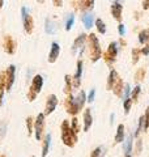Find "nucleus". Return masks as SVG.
I'll return each instance as SVG.
<instances>
[{
  "instance_id": "36",
  "label": "nucleus",
  "mask_w": 149,
  "mask_h": 157,
  "mask_svg": "<svg viewBox=\"0 0 149 157\" xmlns=\"http://www.w3.org/2000/svg\"><path fill=\"white\" fill-rule=\"evenodd\" d=\"M26 126H28V134L32 135V132H33V118L32 117H29L26 119Z\"/></svg>"
},
{
  "instance_id": "42",
  "label": "nucleus",
  "mask_w": 149,
  "mask_h": 157,
  "mask_svg": "<svg viewBox=\"0 0 149 157\" xmlns=\"http://www.w3.org/2000/svg\"><path fill=\"white\" fill-rule=\"evenodd\" d=\"M140 54H143V55H149V43H147V45L141 48Z\"/></svg>"
},
{
  "instance_id": "34",
  "label": "nucleus",
  "mask_w": 149,
  "mask_h": 157,
  "mask_svg": "<svg viewBox=\"0 0 149 157\" xmlns=\"http://www.w3.org/2000/svg\"><path fill=\"white\" fill-rule=\"evenodd\" d=\"M130 93H131V86H130V84H126L124 85V89H123V101L124 100H127L128 98V96H130Z\"/></svg>"
},
{
  "instance_id": "19",
  "label": "nucleus",
  "mask_w": 149,
  "mask_h": 157,
  "mask_svg": "<svg viewBox=\"0 0 149 157\" xmlns=\"http://www.w3.org/2000/svg\"><path fill=\"white\" fill-rule=\"evenodd\" d=\"M85 101H86V96H85V92L81 90L80 93L77 94V97L74 98V102H76V106H77V109L78 111H80L82 107H84V104H85Z\"/></svg>"
},
{
  "instance_id": "23",
  "label": "nucleus",
  "mask_w": 149,
  "mask_h": 157,
  "mask_svg": "<svg viewBox=\"0 0 149 157\" xmlns=\"http://www.w3.org/2000/svg\"><path fill=\"white\" fill-rule=\"evenodd\" d=\"M132 137H133V135L132 134H130L127 136V139L124 140V152H126V155H130V152L132 151Z\"/></svg>"
},
{
  "instance_id": "31",
  "label": "nucleus",
  "mask_w": 149,
  "mask_h": 157,
  "mask_svg": "<svg viewBox=\"0 0 149 157\" xmlns=\"http://www.w3.org/2000/svg\"><path fill=\"white\" fill-rule=\"evenodd\" d=\"M131 105H132V100H131V98H127V100L123 101V107H124V113H126V114H128V113H130Z\"/></svg>"
},
{
  "instance_id": "30",
  "label": "nucleus",
  "mask_w": 149,
  "mask_h": 157,
  "mask_svg": "<svg viewBox=\"0 0 149 157\" xmlns=\"http://www.w3.org/2000/svg\"><path fill=\"white\" fill-rule=\"evenodd\" d=\"M73 24H74V14H69V17L67 18V21H66V30L67 32L71 30Z\"/></svg>"
},
{
  "instance_id": "2",
  "label": "nucleus",
  "mask_w": 149,
  "mask_h": 157,
  "mask_svg": "<svg viewBox=\"0 0 149 157\" xmlns=\"http://www.w3.org/2000/svg\"><path fill=\"white\" fill-rule=\"evenodd\" d=\"M62 140L67 147H74L77 141V134H74L73 130L71 128L68 121H63L62 123Z\"/></svg>"
},
{
  "instance_id": "47",
  "label": "nucleus",
  "mask_w": 149,
  "mask_h": 157,
  "mask_svg": "<svg viewBox=\"0 0 149 157\" xmlns=\"http://www.w3.org/2000/svg\"><path fill=\"white\" fill-rule=\"evenodd\" d=\"M33 157H36V156H33Z\"/></svg>"
},
{
  "instance_id": "5",
  "label": "nucleus",
  "mask_w": 149,
  "mask_h": 157,
  "mask_svg": "<svg viewBox=\"0 0 149 157\" xmlns=\"http://www.w3.org/2000/svg\"><path fill=\"white\" fill-rule=\"evenodd\" d=\"M118 55V43L117 42H111L109 45L107 51L103 54V59L106 60V63L109 66H111L114 62H115V58Z\"/></svg>"
},
{
  "instance_id": "18",
  "label": "nucleus",
  "mask_w": 149,
  "mask_h": 157,
  "mask_svg": "<svg viewBox=\"0 0 149 157\" xmlns=\"http://www.w3.org/2000/svg\"><path fill=\"white\" fill-rule=\"evenodd\" d=\"M56 29H58L56 22H54L52 20H50V18H46V22H44V30H46V33L47 34H55Z\"/></svg>"
},
{
  "instance_id": "7",
  "label": "nucleus",
  "mask_w": 149,
  "mask_h": 157,
  "mask_svg": "<svg viewBox=\"0 0 149 157\" xmlns=\"http://www.w3.org/2000/svg\"><path fill=\"white\" fill-rule=\"evenodd\" d=\"M43 127H44V114H38V117L34 121V131H36V139L41 140L42 137V132H43Z\"/></svg>"
},
{
  "instance_id": "15",
  "label": "nucleus",
  "mask_w": 149,
  "mask_h": 157,
  "mask_svg": "<svg viewBox=\"0 0 149 157\" xmlns=\"http://www.w3.org/2000/svg\"><path fill=\"white\" fill-rule=\"evenodd\" d=\"M59 54H60V46H59V43L52 42L51 51H50V55H48V62L50 63H55L58 56H59Z\"/></svg>"
},
{
  "instance_id": "20",
  "label": "nucleus",
  "mask_w": 149,
  "mask_h": 157,
  "mask_svg": "<svg viewBox=\"0 0 149 157\" xmlns=\"http://www.w3.org/2000/svg\"><path fill=\"white\" fill-rule=\"evenodd\" d=\"M82 20V24H84V26H85L86 29H90L93 26V21H94V18H93V14L92 13H85L84 16L81 17Z\"/></svg>"
},
{
  "instance_id": "12",
  "label": "nucleus",
  "mask_w": 149,
  "mask_h": 157,
  "mask_svg": "<svg viewBox=\"0 0 149 157\" xmlns=\"http://www.w3.org/2000/svg\"><path fill=\"white\" fill-rule=\"evenodd\" d=\"M14 73H16V67H14L13 64H11L8 67V70L6 71V75H7V90L12 89V85L14 82Z\"/></svg>"
},
{
  "instance_id": "41",
  "label": "nucleus",
  "mask_w": 149,
  "mask_h": 157,
  "mask_svg": "<svg viewBox=\"0 0 149 157\" xmlns=\"http://www.w3.org/2000/svg\"><path fill=\"white\" fill-rule=\"evenodd\" d=\"M101 151H102V148H101V147H98V148H96L92 152L90 157H99V155H101Z\"/></svg>"
},
{
  "instance_id": "29",
  "label": "nucleus",
  "mask_w": 149,
  "mask_h": 157,
  "mask_svg": "<svg viewBox=\"0 0 149 157\" xmlns=\"http://www.w3.org/2000/svg\"><path fill=\"white\" fill-rule=\"evenodd\" d=\"M140 92H141L140 85H137V86L133 88V90L131 92V100H132V102H133V101H137V98H139V94H140Z\"/></svg>"
},
{
  "instance_id": "22",
  "label": "nucleus",
  "mask_w": 149,
  "mask_h": 157,
  "mask_svg": "<svg viewBox=\"0 0 149 157\" xmlns=\"http://www.w3.org/2000/svg\"><path fill=\"white\" fill-rule=\"evenodd\" d=\"M122 141H124V126L119 124L115 135V143H122Z\"/></svg>"
},
{
  "instance_id": "37",
  "label": "nucleus",
  "mask_w": 149,
  "mask_h": 157,
  "mask_svg": "<svg viewBox=\"0 0 149 157\" xmlns=\"http://www.w3.org/2000/svg\"><path fill=\"white\" fill-rule=\"evenodd\" d=\"M141 145H143V140H141V139H137L136 147H135V153H136V156L140 155V152H141Z\"/></svg>"
},
{
  "instance_id": "45",
  "label": "nucleus",
  "mask_w": 149,
  "mask_h": 157,
  "mask_svg": "<svg viewBox=\"0 0 149 157\" xmlns=\"http://www.w3.org/2000/svg\"><path fill=\"white\" fill-rule=\"evenodd\" d=\"M3 4H4V2H2V0H0V7H2V6H3Z\"/></svg>"
},
{
  "instance_id": "40",
  "label": "nucleus",
  "mask_w": 149,
  "mask_h": 157,
  "mask_svg": "<svg viewBox=\"0 0 149 157\" xmlns=\"http://www.w3.org/2000/svg\"><path fill=\"white\" fill-rule=\"evenodd\" d=\"M118 32H119V36H124L126 34V26L123 25V24H119V26H118Z\"/></svg>"
},
{
  "instance_id": "10",
  "label": "nucleus",
  "mask_w": 149,
  "mask_h": 157,
  "mask_svg": "<svg viewBox=\"0 0 149 157\" xmlns=\"http://www.w3.org/2000/svg\"><path fill=\"white\" fill-rule=\"evenodd\" d=\"M64 105H66L67 113H69V114L76 115L77 113H78V109H77V106H76V102H74V97H73L72 94L67 96L66 102H64Z\"/></svg>"
},
{
  "instance_id": "16",
  "label": "nucleus",
  "mask_w": 149,
  "mask_h": 157,
  "mask_svg": "<svg viewBox=\"0 0 149 157\" xmlns=\"http://www.w3.org/2000/svg\"><path fill=\"white\" fill-rule=\"evenodd\" d=\"M4 89L7 90V75L4 71H2L0 72V105H3Z\"/></svg>"
},
{
  "instance_id": "25",
  "label": "nucleus",
  "mask_w": 149,
  "mask_h": 157,
  "mask_svg": "<svg viewBox=\"0 0 149 157\" xmlns=\"http://www.w3.org/2000/svg\"><path fill=\"white\" fill-rule=\"evenodd\" d=\"M64 78H66V88H64V92H66L67 93V94L69 96V94H71V92H72V77L71 76H69V75H66V77H64Z\"/></svg>"
},
{
  "instance_id": "46",
  "label": "nucleus",
  "mask_w": 149,
  "mask_h": 157,
  "mask_svg": "<svg viewBox=\"0 0 149 157\" xmlns=\"http://www.w3.org/2000/svg\"><path fill=\"white\" fill-rule=\"evenodd\" d=\"M126 157H131V156H130V155H127V156H126Z\"/></svg>"
},
{
  "instance_id": "8",
  "label": "nucleus",
  "mask_w": 149,
  "mask_h": 157,
  "mask_svg": "<svg viewBox=\"0 0 149 157\" xmlns=\"http://www.w3.org/2000/svg\"><path fill=\"white\" fill-rule=\"evenodd\" d=\"M85 41H86V36L85 34H80L73 42V46H72V52L76 54L77 51H80V55H82L84 52V45H85Z\"/></svg>"
},
{
  "instance_id": "27",
  "label": "nucleus",
  "mask_w": 149,
  "mask_h": 157,
  "mask_svg": "<svg viewBox=\"0 0 149 157\" xmlns=\"http://www.w3.org/2000/svg\"><path fill=\"white\" fill-rule=\"evenodd\" d=\"M78 4H80V9H82V11H88V9H92L93 6H94V2L93 0H88V2H78Z\"/></svg>"
},
{
  "instance_id": "33",
  "label": "nucleus",
  "mask_w": 149,
  "mask_h": 157,
  "mask_svg": "<svg viewBox=\"0 0 149 157\" xmlns=\"http://www.w3.org/2000/svg\"><path fill=\"white\" fill-rule=\"evenodd\" d=\"M144 76H145V70L144 68H140L137 72H136V75H135V80L139 82V81H141L143 78H144Z\"/></svg>"
},
{
  "instance_id": "14",
  "label": "nucleus",
  "mask_w": 149,
  "mask_h": 157,
  "mask_svg": "<svg viewBox=\"0 0 149 157\" xmlns=\"http://www.w3.org/2000/svg\"><path fill=\"white\" fill-rule=\"evenodd\" d=\"M4 50L8 54H14V51H16V42L13 41L11 36L4 37Z\"/></svg>"
},
{
  "instance_id": "24",
  "label": "nucleus",
  "mask_w": 149,
  "mask_h": 157,
  "mask_svg": "<svg viewBox=\"0 0 149 157\" xmlns=\"http://www.w3.org/2000/svg\"><path fill=\"white\" fill-rule=\"evenodd\" d=\"M139 42L140 43H148L149 42V29H144L143 32L139 33Z\"/></svg>"
},
{
  "instance_id": "21",
  "label": "nucleus",
  "mask_w": 149,
  "mask_h": 157,
  "mask_svg": "<svg viewBox=\"0 0 149 157\" xmlns=\"http://www.w3.org/2000/svg\"><path fill=\"white\" fill-rule=\"evenodd\" d=\"M50 144H51V135L47 134L46 137H44V141H43V148H42V157H46L48 153V149H50Z\"/></svg>"
},
{
  "instance_id": "35",
  "label": "nucleus",
  "mask_w": 149,
  "mask_h": 157,
  "mask_svg": "<svg viewBox=\"0 0 149 157\" xmlns=\"http://www.w3.org/2000/svg\"><path fill=\"white\" fill-rule=\"evenodd\" d=\"M139 54H140V50H137V48H133L132 50V63L133 64H136L139 62Z\"/></svg>"
},
{
  "instance_id": "43",
  "label": "nucleus",
  "mask_w": 149,
  "mask_h": 157,
  "mask_svg": "<svg viewBox=\"0 0 149 157\" xmlns=\"http://www.w3.org/2000/svg\"><path fill=\"white\" fill-rule=\"evenodd\" d=\"M143 8H144V9H149V0H145V2H143Z\"/></svg>"
},
{
  "instance_id": "28",
  "label": "nucleus",
  "mask_w": 149,
  "mask_h": 157,
  "mask_svg": "<svg viewBox=\"0 0 149 157\" xmlns=\"http://www.w3.org/2000/svg\"><path fill=\"white\" fill-rule=\"evenodd\" d=\"M96 26H97V30L101 33V34H105L106 33V25H105V22H103L101 18H97L96 20Z\"/></svg>"
},
{
  "instance_id": "3",
  "label": "nucleus",
  "mask_w": 149,
  "mask_h": 157,
  "mask_svg": "<svg viewBox=\"0 0 149 157\" xmlns=\"http://www.w3.org/2000/svg\"><path fill=\"white\" fill-rule=\"evenodd\" d=\"M89 39V48H90V59L93 62H98L102 56V51L101 47H99V41L96 37V34H89L88 36Z\"/></svg>"
},
{
  "instance_id": "9",
  "label": "nucleus",
  "mask_w": 149,
  "mask_h": 157,
  "mask_svg": "<svg viewBox=\"0 0 149 157\" xmlns=\"http://www.w3.org/2000/svg\"><path fill=\"white\" fill-rule=\"evenodd\" d=\"M58 105V97L55 94H50L46 101V110H44V115H50L51 113L56 109Z\"/></svg>"
},
{
  "instance_id": "1",
  "label": "nucleus",
  "mask_w": 149,
  "mask_h": 157,
  "mask_svg": "<svg viewBox=\"0 0 149 157\" xmlns=\"http://www.w3.org/2000/svg\"><path fill=\"white\" fill-rule=\"evenodd\" d=\"M107 89L113 90L117 97H123V81L115 70L110 71V75L107 78Z\"/></svg>"
},
{
  "instance_id": "26",
  "label": "nucleus",
  "mask_w": 149,
  "mask_h": 157,
  "mask_svg": "<svg viewBox=\"0 0 149 157\" xmlns=\"http://www.w3.org/2000/svg\"><path fill=\"white\" fill-rule=\"evenodd\" d=\"M144 123H145V118H144V115H141L140 118H139V126H137L136 132L133 134V137H137L139 135H140V132L144 131Z\"/></svg>"
},
{
  "instance_id": "4",
  "label": "nucleus",
  "mask_w": 149,
  "mask_h": 157,
  "mask_svg": "<svg viewBox=\"0 0 149 157\" xmlns=\"http://www.w3.org/2000/svg\"><path fill=\"white\" fill-rule=\"evenodd\" d=\"M42 86H43V77L41 75H36L33 77V82H32L30 90H29V93H28L29 101H34V100H36L37 94L42 90Z\"/></svg>"
},
{
  "instance_id": "11",
  "label": "nucleus",
  "mask_w": 149,
  "mask_h": 157,
  "mask_svg": "<svg viewBox=\"0 0 149 157\" xmlns=\"http://www.w3.org/2000/svg\"><path fill=\"white\" fill-rule=\"evenodd\" d=\"M122 12H123V6L119 2H113L111 3V14L117 21H122Z\"/></svg>"
},
{
  "instance_id": "17",
  "label": "nucleus",
  "mask_w": 149,
  "mask_h": 157,
  "mask_svg": "<svg viewBox=\"0 0 149 157\" xmlns=\"http://www.w3.org/2000/svg\"><path fill=\"white\" fill-rule=\"evenodd\" d=\"M92 123H93L92 111H90V109H85V113H84V131H88L90 128Z\"/></svg>"
},
{
  "instance_id": "44",
  "label": "nucleus",
  "mask_w": 149,
  "mask_h": 157,
  "mask_svg": "<svg viewBox=\"0 0 149 157\" xmlns=\"http://www.w3.org/2000/svg\"><path fill=\"white\" fill-rule=\"evenodd\" d=\"M54 4H55V6H58V7H60L63 3H62V2H54Z\"/></svg>"
},
{
  "instance_id": "39",
  "label": "nucleus",
  "mask_w": 149,
  "mask_h": 157,
  "mask_svg": "<svg viewBox=\"0 0 149 157\" xmlns=\"http://www.w3.org/2000/svg\"><path fill=\"white\" fill-rule=\"evenodd\" d=\"M94 97H96V89H92L90 92H89L86 101H88V102H90V104H92V102L94 101Z\"/></svg>"
},
{
  "instance_id": "13",
  "label": "nucleus",
  "mask_w": 149,
  "mask_h": 157,
  "mask_svg": "<svg viewBox=\"0 0 149 157\" xmlns=\"http://www.w3.org/2000/svg\"><path fill=\"white\" fill-rule=\"evenodd\" d=\"M81 73H82V62L78 60L77 62V68H76V73L72 77V85L74 88L80 86V81H81Z\"/></svg>"
},
{
  "instance_id": "6",
  "label": "nucleus",
  "mask_w": 149,
  "mask_h": 157,
  "mask_svg": "<svg viewBox=\"0 0 149 157\" xmlns=\"http://www.w3.org/2000/svg\"><path fill=\"white\" fill-rule=\"evenodd\" d=\"M21 13H22V22H24V29L25 32L30 34L33 32V28H34V21H33V17L29 14V11L26 7H22L21 8Z\"/></svg>"
},
{
  "instance_id": "32",
  "label": "nucleus",
  "mask_w": 149,
  "mask_h": 157,
  "mask_svg": "<svg viewBox=\"0 0 149 157\" xmlns=\"http://www.w3.org/2000/svg\"><path fill=\"white\" fill-rule=\"evenodd\" d=\"M71 128L73 130L74 134H77L78 131H80V126H78V121H77V118L74 117L73 119H72V124H71Z\"/></svg>"
},
{
  "instance_id": "38",
  "label": "nucleus",
  "mask_w": 149,
  "mask_h": 157,
  "mask_svg": "<svg viewBox=\"0 0 149 157\" xmlns=\"http://www.w3.org/2000/svg\"><path fill=\"white\" fill-rule=\"evenodd\" d=\"M144 118H145V123H144V131H145V130L149 128V106H148V109L145 111V115H144Z\"/></svg>"
}]
</instances>
